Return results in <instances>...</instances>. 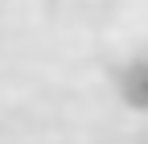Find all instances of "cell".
<instances>
[{
	"instance_id": "obj_1",
	"label": "cell",
	"mask_w": 148,
	"mask_h": 144,
	"mask_svg": "<svg viewBox=\"0 0 148 144\" xmlns=\"http://www.w3.org/2000/svg\"><path fill=\"white\" fill-rule=\"evenodd\" d=\"M123 95L132 99L136 107H148V62H136L123 74Z\"/></svg>"
}]
</instances>
